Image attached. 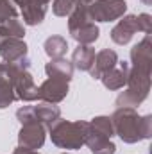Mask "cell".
<instances>
[{
  "mask_svg": "<svg viewBox=\"0 0 152 154\" xmlns=\"http://www.w3.org/2000/svg\"><path fill=\"white\" fill-rule=\"evenodd\" d=\"M93 59H95V48H91L90 45H77V48L72 54V65L81 72H90V68L93 66Z\"/></svg>",
  "mask_w": 152,
  "mask_h": 154,
  "instance_id": "2e32d148",
  "label": "cell"
},
{
  "mask_svg": "<svg viewBox=\"0 0 152 154\" xmlns=\"http://www.w3.org/2000/svg\"><path fill=\"white\" fill-rule=\"evenodd\" d=\"M63 154H68V152H63Z\"/></svg>",
  "mask_w": 152,
  "mask_h": 154,
  "instance_id": "83f0119b",
  "label": "cell"
},
{
  "mask_svg": "<svg viewBox=\"0 0 152 154\" xmlns=\"http://www.w3.org/2000/svg\"><path fill=\"white\" fill-rule=\"evenodd\" d=\"M86 129H88V122H82V120L70 122L65 118H57L48 127V133L56 147L66 149V151H77L84 145Z\"/></svg>",
  "mask_w": 152,
  "mask_h": 154,
  "instance_id": "7a4b0ae2",
  "label": "cell"
},
{
  "mask_svg": "<svg viewBox=\"0 0 152 154\" xmlns=\"http://www.w3.org/2000/svg\"><path fill=\"white\" fill-rule=\"evenodd\" d=\"M11 2L14 5H20L25 25H39L45 20L48 4L52 0H11Z\"/></svg>",
  "mask_w": 152,
  "mask_h": 154,
  "instance_id": "9c48e42d",
  "label": "cell"
},
{
  "mask_svg": "<svg viewBox=\"0 0 152 154\" xmlns=\"http://www.w3.org/2000/svg\"><path fill=\"white\" fill-rule=\"evenodd\" d=\"M141 2H143L145 5H152V0H141Z\"/></svg>",
  "mask_w": 152,
  "mask_h": 154,
  "instance_id": "4316f807",
  "label": "cell"
},
{
  "mask_svg": "<svg viewBox=\"0 0 152 154\" xmlns=\"http://www.w3.org/2000/svg\"><path fill=\"white\" fill-rule=\"evenodd\" d=\"M27 52H29V47H27V43L23 39L9 38L0 41V57L5 63L20 61V59L27 57Z\"/></svg>",
  "mask_w": 152,
  "mask_h": 154,
  "instance_id": "8fae6325",
  "label": "cell"
},
{
  "mask_svg": "<svg viewBox=\"0 0 152 154\" xmlns=\"http://www.w3.org/2000/svg\"><path fill=\"white\" fill-rule=\"evenodd\" d=\"M88 127L100 133V134H106L109 138L114 136V129H113V122H111V116H95L91 122H88Z\"/></svg>",
  "mask_w": 152,
  "mask_h": 154,
  "instance_id": "ffe728a7",
  "label": "cell"
},
{
  "mask_svg": "<svg viewBox=\"0 0 152 154\" xmlns=\"http://www.w3.org/2000/svg\"><path fill=\"white\" fill-rule=\"evenodd\" d=\"M84 145L90 147L91 154H114L116 152V145L111 142L109 136L100 134V133H95V131H91L90 127L86 129Z\"/></svg>",
  "mask_w": 152,
  "mask_h": 154,
  "instance_id": "5bb4252c",
  "label": "cell"
},
{
  "mask_svg": "<svg viewBox=\"0 0 152 154\" xmlns=\"http://www.w3.org/2000/svg\"><path fill=\"white\" fill-rule=\"evenodd\" d=\"M86 7L88 5H77L75 9L68 14L70 36L75 39L79 45H91L100 36V31H99L97 23L90 18Z\"/></svg>",
  "mask_w": 152,
  "mask_h": 154,
  "instance_id": "277c9868",
  "label": "cell"
},
{
  "mask_svg": "<svg viewBox=\"0 0 152 154\" xmlns=\"http://www.w3.org/2000/svg\"><path fill=\"white\" fill-rule=\"evenodd\" d=\"M16 118L20 124L27 122H39L45 127H50L57 118H61V109L56 104L50 102H41L39 100L36 106H23L16 111Z\"/></svg>",
  "mask_w": 152,
  "mask_h": 154,
  "instance_id": "5b68a950",
  "label": "cell"
},
{
  "mask_svg": "<svg viewBox=\"0 0 152 154\" xmlns=\"http://www.w3.org/2000/svg\"><path fill=\"white\" fill-rule=\"evenodd\" d=\"M14 100H16V93L11 79L7 75V66L5 63H0V109L9 108Z\"/></svg>",
  "mask_w": 152,
  "mask_h": 154,
  "instance_id": "e0dca14e",
  "label": "cell"
},
{
  "mask_svg": "<svg viewBox=\"0 0 152 154\" xmlns=\"http://www.w3.org/2000/svg\"><path fill=\"white\" fill-rule=\"evenodd\" d=\"M93 0H74V4H75V7L77 5H90Z\"/></svg>",
  "mask_w": 152,
  "mask_h": 154,
  "instance_id": "cb8c5ba5",
  "label": "cell"
},
{
  "mask_svg": "<svg viewBox=\"0 0 152 154\" xmlns=\"http://www.w3.org/2000/svg\"><path fill=\"white\" fill-rule=\"evenodd\" d=\"M23 36H25V27L18 18H11V20L0 23V41L9 38L23 39Z\"/></svg>",
  "mask_w": 152,
  "mask_h": 154,
  "instance_id": "d6986e66",
  "label": "cell"
},
{
  "mask_svg": "<svg viewBox=\"0 0 152 154\" xmlns=\"http://www.w3.org/2000/svg\"><path fill=\"white\" fill-rule=\"evenodd\" d=\"M68 82L57 77H48L47 81H43L38 86V100L41 102H50V104H57L61 100L66 99L68 95Z\"/></svg>",
  "mask_w": 152,
  "mask_h": 154,
  "instance_id": "ba28073f",
  "label": "cell"
},
{
  "mask_svg": "<svg viewBox=\"0 0 152 154\" xmlns=\"http://www.w3.org/2000/svg\"><path fill=\"white\" fill-rule=\"evenodd\" d=\"M86 9L93 22H114L125 14L127 2L125 0H93Z\"/></svg>",
  "mask_w": 152,
  "mask_h": 154,
  "instance_id": "8992f818",
  "label": "cell"
},
{
  "mask_svg": "<svg viewBox=\"0 0 152 154\" xmlns=\"http://www.w3.org/2000/svg\"><path fill=\"white\" fill-rule=\"evenodd\" d=\"M47 138L45 125L39 122H27L22 124V129L18 133V147H23L27 151H38L43 147Z\"/></svg>",
  "mask_w": 152,
  "mask_h": 154,
  "instance_id": "52a82bcc",
  "label": "cell"
},
{
  "mask_svg": "<svg viewBox=\"0 0 152 154\" xmlns=\"http://www.w3.org/2000/svg\"><path fill=\"white\" fill-rule=\"evenodd\" d=\"M43 48H45V54L50 59H59V57L66 56V52H68V41L63 36H50V38L45 39Z\"/></svg>",
  "mask_w": 152,
  "mask_h": 154,
  "instance_id": "ac0fdd59",
  "label": "cell"
},
{
  "mask_svg": "<svg viewBox=\"0 0 152 154\" xmlns=\"http://www.w3.org/2000/svg\"><path fill=\"white\" fill-rule=\"evenodd\" d=\"M138 29L143 34H150L152 32V16L149 13H141L138 14Z\"/></svg>",
  "mask_w": 152,
  "mask_h": 154,
  "instance_id": "603a6c76",
  "label": "cell"
},
{
  "mask_svg": "<svg viewBox=\"0 0 152 154\" xmlns=\"http://www.w3.org/2000/svg\"><path fill=\"white\" fill-rule=\"evenodd\" d=\"M5 66H7V75L13 82L16 99L23 100V102L38 100V86L34 84L32 74L29 72V68H31L29 57H23L14 63H5Z\"/></svg>",
  "mask_w": 152,
  "mask_h": 154,
  "instance_id": "3957f363",
  "label": "cell"
},
{
  "mask_svg": "<svg viewBox=\"0 0 152 154\" xmlns=\"http://www.w3.org/2000/svg\"><path fill=\"white\" fill-rule=\"evenodd\" d=\"M140 32L138 29V16L136 14H123L120 22L111 29V39L116 45H127L134 34Z\"/></svg>",
  "mask_w": 152,
  "mask_h": 154,
  "instance_id": "30bf717a",
  "label": "cell"
},
{
  "mask_svg": "<svg viewBox=\"0 0 152 154\" xmlns=\"http://www.w3.org/2000/svg\"><path fill=\"white\" fill-rule=\"evenodd\" d=\"M22 154H39V152H36V151H27V149L22 147Z\"/></svg>",
  "mask_w": 152,
  "mask_h": 154,
  "instance_id": "d4e9b609",
  "label": "cell"
},
{
  "mask_svg": "<svg viewBox=\"0 0 152 154\" xmlns=\"http://www.w3.org/2000/svg\"><path fill=\"white\" fill-rule=\"evenodd\" d=\"M13 154H22V147H16V149H14V152Z\"/></svg>",
  "mask_w": 152,
  "mask_h": 154,
  "instance_id": "484cf974",
  "label": "cell"
},
{
  "mask_svg": "<svg viewBox=\"0 0 152 154\" xmlns=\"http://www.w3.org/2000/svg\"><path fill=\"white\" fill-rule=\"evenodd\" d=\"M114 134L125 143H138L149 140L152 134V116L138 115L134 108H116L111 115Z\"/></svg>",
  "mask_w": 152,
  "mask_h": 154,
  "instance_id": "6da1fadb",
  "label": "cell"
},
{
  "mask_svg": "<svg viewBox=\"0 0 152 154\" xmlns=\"http://www.w3.org/2000/svg\"><path fill=\"white\" fill-rule=\"evenodd\" d=\"M116 63H118V54L111 48H102L99 54H95L93 66L90 68V75L93 79H100L108 70H111Z\"/></svg>",
  "mask_w": 152,
  "mask_h": 154,
  "instance_id": "4fadbf2b",
  "label": "cell"
},
{
  "mask_svg": "<svg viewBox=\"0 0 152 154\" xmlns=\"http://www.w3.org/2000/svg\"><path fill=\"white\" fill-rule=\"evenodd\" d=\"M127 79H129V63L127 61H118L111 70H108L100 77L102 84L108 90H113V91L114 90H122L127 84Z\"/></svg>",
  "mask_w": 152,
  "mask_h": 154,
  "instance_id": "7c38bea8",
  "label": "cell"
},
{
  "mask_svg": "<svg viewBox=\"0 0 152 154\" xmlns=\"http://www.w3.org/2000/svg\"><path fill=\"white\" fill-rule=\"evenodd\" d=\"M18 16V9L11 0H0V23L16 18Z\"/></svg>",
  "mask_w": 152,
  "mask_h": 154,
  "instance_id": "44dd1931",
  "label": "cell"
},
{
  "mask_svg": "<svg viewBox=\"0 0 152 154\" xmlns=\"http://www.w3.org/2000/svg\"><path fill=\"white\" fill-rule=\"evenodd\" d=\"M74 9H75L74 0H54L52 4V11L56 16H68Z\"/></svg>",
  "mask_w": 152,
  "mask_h": 154,
  "instance_id": "7402d4cb",
  "label": "cell"
},
{
  "mask_svg": "<svg viewBox=\"0 0 152 154\" xmlns=\"http://www.w3.org/2000/svg\"><path fill=\"white\" fill-rule=\"evenodd\" d=\"M45 74L48 77H57V79H63V81L70 82L72 77H74V65H72V61H68L65 57L50 59L45 65Z\"/></svg>",
  "mask_w": 152,
  "mask_h": 154,
  "instance_id": "9a60e30c",
  "label": "cell"
}]
</instances>
